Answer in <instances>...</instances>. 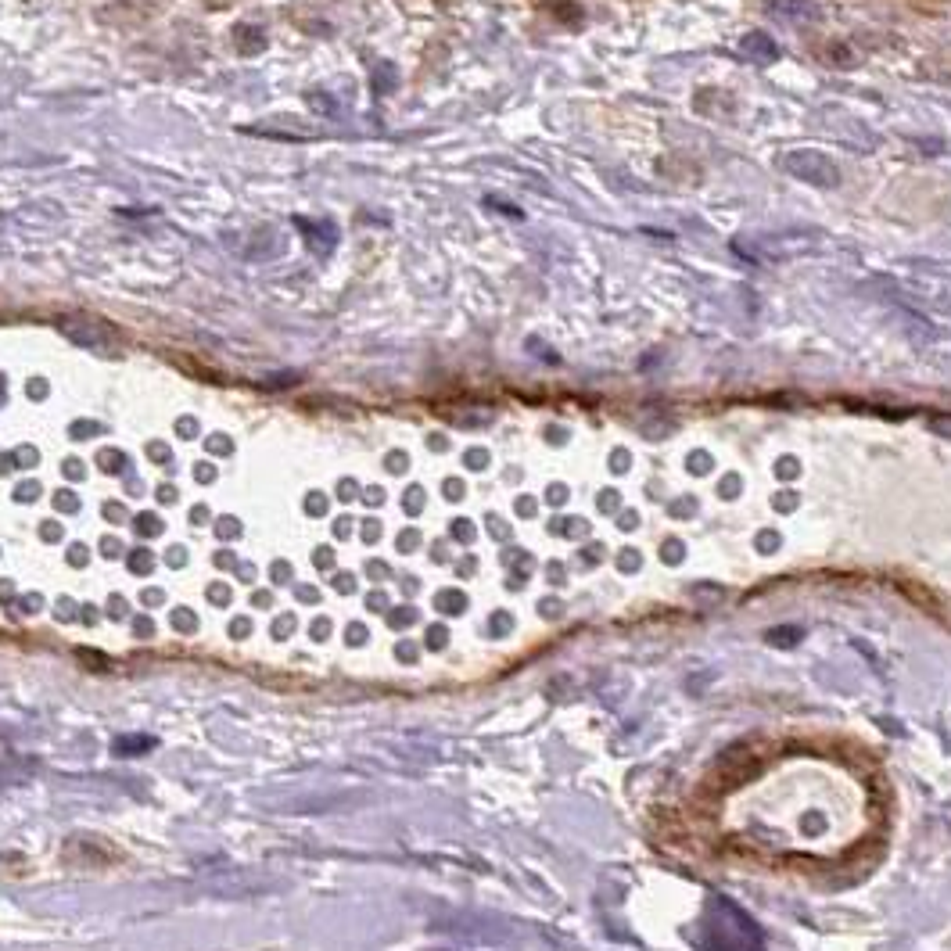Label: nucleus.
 <instances>
[{"label":"nucleus","instance_id":"obj_20","mask_svg":"<svg viewBox=\"0 0 951 951\" xmlns=\"http://www.w3.org/2000/svg\"><path fill=\"white\" fill-rule=\"evenodd\" d=\"M101 550H105V557H123V542H119V539H105V546H101Z\"/></svg>","mask_w":951,"mask_h":951},{"label":"nucleus","instance_id":"obj_8","mask_svg":"<svg viewBox=\"0 0 951 951\" xmlns=\"http://www.w3.org/2000/svg\"><path fill=\"white\" fill-rule=\"evenodd\" d=\"M926 428L941 438H951V417L948 413H930V417H926Z\"/></svg>","mask_w":951,"mask_h":951},{"label":"nucleus","instance_id":"obj_21","mask_svg":"<svg viewBox=\"0 0 951 951\" xmlns=\"http://www.w3.org/2000/svg\"><path fill=\"white\" fill-rule=\"evenodd\" d=\"M69 564H76V568H79V564H87V546H72V550H69Z\"/></svg>","mask_w":951,"mask_h":951},{"label":"nucleus","instance_id":"obj_34","mask_svg":"<svg viewBox=\"0 0 951 951\" xmlns=\"http://www.w3.org/2000/svg\"><path fill=\"white\" fill-rule=\"evenodd\" d=\"M453 535H460V539H471V524H467V521H456Z\"/></svg>","mask_w":951,"mask_h":951},{"label":"nucleus","instance_id":"obj_35","mask_svg":"<svg viewBox=\"0 0 951 951\" xmlns=\"http://www.w3.org/2000/svg\"><path fill=\"white\" fill-rule=\"evenodd\" d=\"M65 474H69V478H79V474H83V463L69 460V463H65Z\"/></svg>","mask_w":951,"mask_h":951},{"label":"nucleus","instance_id":"obj_49","mask_svg":"<svg viewBox=\"0 0 951 951\" xmlns=\"http://www.w3.org/2000/svg\"><path fill=\"white\" fill-rule=\"evenodd\" d=\"M191 517H194V524H198V521H205V517H209V510H205V507H198V510H194Z\"/></svg>","mask_w":951,"mask_h":951},{"label":"nucleus","instance_id":"obj_38","mask_svg":"<svg viewBox=\"0 0 951 951\" xmlns=\"http://www.w3.org/2000/svg\"><path fill=\"white\" fill-rule=\"evenodd\" d=\"M316 564H320V568H331V550H316Z\"/></svg>","mask_w":951,"mask_h":951},{"label":"nucleus","instance_id":"obj_30","mask_svg":"<svg viewBox=\"0 0 951 951\" xmlns=\"http://www.w3.org/2000/svg\"><path fill=\"white\" fill-rule=\"evenodd\" d=\"M428 643L435 646V650H438V646H445V629H431V632H428Z\"/></svg>","mask_w":951,"mask_h":951},{"label":"nucleus","instance_id":"obj_42","mask_svg":"<svg viewBox=\"0 0 951 951\" xmlns=\"http://www.w3.org/2000/svg\"><path fill=\"white\" fill-rule=\"evenodd\" d=\"M212 449H216V453H230V442L227 438H212Z\"/></svg>","mask_w":951,"mask_h":951},{"label":"nucleus","instance_id":"obj_10","mask_svg":"<svg viewBox=\"0 0 951 951\" xmlns=\"http://www.w3.org/2000/svg\"><path fill=\"white\" fill-rule=\"evenodd\" d=\"M413 618H417V614H413V607H399V611L388 614V621H392V629H406V625H410Z\"/></svg>","mask_w":951,"mask_h":951},{"label":"nucleus","instance_id":"obj_48","mask_svg":"<svg viewBox=\"0 0 951 951\" xmlns=\"http://www.w3.org/2000/svg\"><path fill=\"white\" fill-rule=\"evenodd\" d=\"M158 499H162V503H173L176 492H173V489H162V492H158Z\"/></svg>","mask_w":951,"mask_h":951},{"label":"nucleus","instance_id":"obj_31","mask_svg":"<svg viewBox=\"0 0 951 951\" xmlns=\"http://www.w3.org/2000/svg\"><path fill=\"white\" fill-rule=\"evenodd\" d=\"M298 600H302V603H316V589H309V585H302V589H298Z\"/></svg>","mask_w":951,"mask_h":951},{"label":"nucleus","instance_id":"obj_2","mask_svg":"<svg viewBox=\"0 0 951 951\" xmlns=\"http://www.w3.org/2000/svg\"><path fill=\"white\" fill-rule=\"evenodd\" d=\"M765 11L768 18H776L783 26H808V22L819 18V8L812 0H768Z\"/></svg>","mask_w":951,"mask_h":951},{"label":"nucleus","instance_id":"obj_40","mask_svg":"<svg viewBox=\"0 0 951 951\" xmlns=\"http://www.w3.org/2000/svg\"><path fill=\"white\" fill-rule=\"evenodd\" d=\"M18 499H36V485H22V489L15 492Z\"/></svg>","mask_w":951,"mask_h":951},{"label":"nucleus","instance_id":"obj_45","mask_svg":"<svg viewBox=\"0 0 951 951\" xmlns=\"http://www.w3.org/2000/svg\"><path fill=\"white\" fill-rule=\"evenodd\" d=\"M216 564H219V568H234L237 560H234V557H227V553H219V557H216Z\"/></svg>","mask_w":951,"mask_h":951},{"label":"nucleus","instance_id":"obj_41","mask_svg":"<svg viewBox=\"0 0 951 951\" xmlns=\"http://www.w3.org/2000/svg\"><path fill=\"white\" fill-rule=\"evenodd\" d=\"M123 607H126V603L119 600V596H115V600H112V611H108V614H112V618H123V614H126Z\"/></svg>","mask_w":951,"mask_h":951},{"label":"nucleus","instance_id":"obj_22","mask_svg":"<svg viewBox=\"0 0 951 951\" xmlns=\"http://www.w3.org/2000/svg\"><path fill=\"white\" fill-rule=\"evenodd\" d=\"M288 578H291V564H280L277 560V564H273V582H288Z\"/></svg>","mask_w":951,"mask_h":951},{"label":"nucleus","instance_id":"obj_4","mask_svg":"<svg viewBox=\"0 0 951 951\" xmlns=\"http://www.w3.org/2000/svg\"><path fill=\"white\" fill-rule=\"evenodd\" d=\"M151 747H155L151 736H119V740L112 743V751L123 754V758H133V754H140V751H151Z\"/></svg>","mask_w":951,"mask_h":951},{"label":"nucleus","instance_id":"obj_24","mask_svg":"<svg viewBox=\"0 0 951 951\" xmlns=\"http://www.w3.org/2000/svg\"><path fill=\"white\" fill-rule=\"evenodd\" d=\"M219 535H223V539H227V535L234 539V535H237V521H234V517H230V521H219Z\"/></svg>","mask_w":951,"mask_h":951},{"label":"nucleus","instance_id":"obj_27","mask_svg":"<svg viewBox=\"0 0 951 951\" xmlns=\"http://www.w3.org/2000/svg\"><path fill=\"white\" fill-rule=\"evenodd\" d=\"M467 463H471V467H485V463H489V456L481 453V449H474V453H467Z\"/></svg>","mask_w":951,"mask_h":951},{"label":"nucleus","instance_id":"obj_5","mask_svg":"<svg viewBox=\"0 0 951 951\" xmlns=\"http://www.w3.org/2000/svg\"><path fill=\"white\" fill-rule=\"evenodd\" d=\"M435 607H438V611H445V614H460L463 607H467V596L456 593V589H445V593H438Z\"/></svg>","mask_w":951,"mask_h":951},{"label":"nucleus","instance_id":"obj_28","mask_svg":"<svg viewBox=\"0 0 951 951\" xmlns=\"http://www.w3.org/2000/svg\"><path fill=\"white\" fill-rule=\"evenodd\" d=\"M420 503H424V499H420V489H413V492H410V499H406V510H410V514H417Z\"/></svg>","mask_w":951,"mask_h":951},{"label":"nucleus","instance_id":"obj_17","mask_svg":"<svg viewBox=\"0 0 951 951\" xmlns=\"http://www.w3.org/2000/svg\"><path fill=\"white\" fill-rule=\"evenodd\" d=\"M309 632H313L316 639H327V636H331V621H327V618H316V621H313V629H309Z\"/></svg>","mask_w":951,"mask_h":951},{"label":"nucleus","instance_id":"obj_12","mask_svg":"<svg viewBox=\"0 0 951 951\" xmlns=\"http://www.w3.org/2000/svg\"><path fill=\"white\" fill-rule=\"evenodd\" d=\"M690 471H697V474L711 471V456H707V453H693V456H690Z\"/></svg>","mask_w":951,"mask_h":951},{"label":"nucleus","instance_id":"obj_43","mask_svg":"<svg viewBox=\"0 0 951 951\" xmlns=\"http://www.w3.org/2000/svg\"><path fill=\"white\" fill-rule=\"evenodd\" d=\"M22 607H29L26 614H36V607H40V596H26V600H22Z\"/></svg>","mask_w":951,"mask_h":951},{"label":"nucleus","instance_id":"obj_19","mask_svg":"<svg viewBox=\"0 0 951 951\" xmlns=\"http://www.w3.org/2000/svg\"><path fill=\"white\" fill-rule=\"evenodd\" d=\"M58 507H62L65 514H72V510H76L79 503H76V496H72V492H58Z\"/></svg>","mask_w":951,"mask_h":951},{"label":"nucleus","instance_id":"obj_23","mask_svg":"<svg viewBox=\"0 0 951 951\" xmlns=\"http://www.w3.org/2000/svg\"><path fill=\"white\" fill-rule=\"evenodd\" d=\"M334 589H338V593H352V589H356V582H352V575H338V578H334Z\"/></svg>","mask_w":951,"mask_h":951},{"label":"nucleus","instance_id":"obj_1","mask_svg":"<svg viewBox=\"0 0 951 951\" xmlns=\"http://www.w3.org/2000/svg\"><path fill=\"white\" fill-rule=\"evenodd\" d=\"M779 166H783L790 176H797V180H804V184H815V187H837L840 184L837 162H833L829 155H822V151H812V148L786 151V155L779 158Z\"/></svg>","mask_w":951,"mask_h":951},{"label":"nucleus","instance_id":"obj_36","mask_svg":"<svg viewBox=\"0 0 951 951\" xmlns=\"http://www.w3.org/2000/svg\"><path fill=\"white\" fill-rule=\"evenodd\" d=\"M363 535H367V542H374L377 535H381V528H377V521H367V528H363Z\"/></svg>","mask_w":951,"mask_h":951},{"label":"nucleus","instance_id":"obj_33","mask_svg":"<svg viewBox=\"0 0 951 951\" xmlns=\"http://www.w3.org/2000/svg\"><path fill=\"white\" fill-rule=\"evenodd\" d=\"M445 492H449V499H460L463 485H460V481H445Z\"/></svg>","mask_w":951,"mask_h":951},{"label":"nucleus","instance_id":"obj_18","mask_svg":"<svg viewBox=\"0 0 951 951\" xmlns=\"http://www.w3.org/2000/svg\"><path fill=\"white\" fill-rule=\"evenodd\" d=\"M133 632H137V636H144V639H151L155 625H151V618H137V621H133Z\"/></svg>","mask_w":951,"mask_h":951},{"label":"nucleus","instance_id":"obj_3","mask_svg":"<svg viewBox=\"0 0 951 951\" xmlns=\"http://www.w3.org/2000/svg\"><path fill=\"white\" fill-rule=\"evenodd\" d=\"M740 51H743V58H751V62H758V65H772L779 58V44L768 33H761V29L758 33L743 36Z\"/></svg>","mask_w":951,"mask_h":951},{"label":"nucleus","instance_id":"obj_11","mask_svg":"<svg viewBox=\"0 0 951 951\" xmlns=\"http://www.w3.org/2000/svg\"><path fill=\"white\" fill-rule=\"evenodd\" d=\"M291 632H295V618H291V614H284V618L273 621V636H277V639L291 636Z\"/></svg>","mask_w":951,"mask_h":951},{"label":"nucleus","instance_id":"obj_44","mask_svg":"<svg viewBox=\"0 0 951 951\" xmlns=\"http://www.w3.org/2000/svg\"><path fill=\"white\" fill-rule=\"evenodd\" d=\"M144 603H148V607H155V603H162V593H158V589H151V593H144Z\"/></svg>","mask_w":951,"mask_h":951},{"label":"nucleus","instance_id":"obj_46","mask_svg":"<svg viewBox=\"0 0 951 951\" xmlns=\"http://www.w3.org/2000/svg\"><path fill=\"white\" fill-rule=\"evenodd\" d=\"M169 553H173V557H169V564H173V568H180V564H184V550H169Z\"/></svg>","mask_w":951,"mask_h":951},{"label":"nucleus","instance_id":"obj_14","mask_svg":"<svg viewBox=\"0 0 951 951\" xmlns=\"http://www.w3.org/2000/svg\"><path fill=\"white\" fill-rule=\"evenodd\" d=\"M101 463H105V471H123V453H101Z\"/></svg>","mask_w":951,"mask_h":951},{"label":"nucleus","instance_id":"obj_25","mask_svg":"<svg viewBox=\"0 0 951 951\" xmlns=\"http://www.w3.org/2000/svg\"><path fill=\"white\" fill-rule=\"evenodd\" d=\"M722 492H729V496H736V492H740V478H736V474H729V478L722 481Z\"/></svg>","mask_w":951,"mask_h":951},{"label":"nucleus","instance_id":"obj_16","mask_svg":"<svg viewBox=\"0 0 951 951\" xmlns=\"http://www.w3.org/2000/svg\"><path fill=\"white\" fill-rule=\"evenodd\" d=\"M248 632H252V621H248V618H237L234 625H230V636H234V639H245Z\"/></svg>","mask_w":951,"mask_h":951},{"label":"nucleus","instance_id":"obj_15","mask_svg":"<svg viewBox=\"0 0 951 951\" xmlns=\"http://www.w3.org/2000/svg\"><path fill=\"white\" fill-rule=\"evenodd\" d=\"M345 636H349L352 646H359V643H367L370 632H367V625H349V632H345Z\"/></svg>","mask_w":951,"mask_h":951},{"label":"nucleus","instance_id":"obj_32","mask_svg":"<svg viewBox=\"0 0 951 951\" xmlns=\"http://www.w3.org/2000/svg\"><path fill=\"white\" fill-rule=\"evenodd\" d=\"M399 657H402V661H413V657H417V646L402 643V646H399Z\"/></svg>","mask_w":951,"mask_h":951},{"label":"nucleus","instance_id":"obj_29","mask_svg":"<svg viewBox=\"0 0 951 951\" xmlns=\"http://www.w3.org/2000/svg\"><path fill=\"white\" fill-rule=\"evenodd\" d=\"M306 507H309V514H323V510H327V503H323L320 496H309V503H306Z\"/></svg>","mask_w":951,"mask_h":951},{"label":"nucleus","instance_id":"obj_6","mask_svg":"<svg viewBox=\"0 0 951 951\" xmlns=\"http://www.w3.org/2000/svg\"><path fill=\"white\" fill-rule=\"evenodd\" d=\"M169 621H173V629H176V632H198V618H194L191 611H184V607L169 614Z\"/></svg>","mask_w":951,"mask_h":951},{"label":"nucleus","instance_id":"obj_37","mask_svg":"<svg viewBox=\"0 0 951 951\" xmlns=\"http://www.w3.org/2000/svg\"><path fill=\"white\" fill-rule=\"evenodd\" d=\"M44 539H62V528L58 524H44Z\"/></svg>","mask_w":951,"mask_h":951},{"label":"nucleus","instance_id":"obj_7","mask_svg":"<svg viewBox=\"0 0 951 951\" xmlns=\"http://www.w3.org/2000/svg\"><path fill=\"white\" fill-rule=\"evenodd\" d=\"M151 568H155V557H151L148 550H133L130 553V571H137V575H148Z\"/></svg>","mask_w":951,"mask_h":951},{"label":"nucleus","instance_id":"obj_47","mask_svg":"<svg viewBox=\"0 0 951 951\" xmlns=\"http://www.w3.org/2000/svg\"><path fill=\"white\" fill-rule=\"evenodd\" d=\"M367 603H370V607H388V600H384V593H374Z\"/></svg>","mask_w":951,"mask_h":951},{"label":"nucleus","instance_id":"obj_26","mask_svg":"<svg viewBox=\"0 0 951 951\" xmlns=\"http://www.w3.org/2000/svg\"><path fill=\"white\" fill-rule=\"evenodd\" d=\"M388 471H395V474L406 471V456H402V453H392V460H388Z\"/></svg>","mask_w":951,"mask_h":951},{"label":"nucleus","instance_id":"obj_39","mask_svg":"<svg viewBox=\"0 0 951 951\" xmlns=\"http://www.w3.org/2000/svg\"><path fill=\"white\" fill-rule=\"evenodd\" d=\"M614 467H618V471H625V467H629V453H621V449H618V453H614Z\"/></svg>","mask_w":951,"mask_h":951},{"label":"nucleus","instance_id":"obj_9","mask_svg":"<svg viewBox=\"0 0 951 951\" xmlns=\"http://www.w3.org/2000/svg\"><path fill=\"white\" fill-rule=\"evenodd\" d=\"M137 532L140 535H158V532H162V524H158L155 514H140L137 517Z\"/></svg>","mask_w":951,"mask_h":951},{"label":"nucleus","instance_id":"obj_13","mask_svg":"<svg viewBox=\"0 0 951 951\" xmlns=\"http://www.w3.org/2000/svg\"><path fill=\"white\" fill-rule=\"evenodd\" d=\"M209 600L219 603V607H227V603H230V589H227V585H212V589H209Z\"/></svg>","mask_w":951,"mask_h":951}]
</instances>
